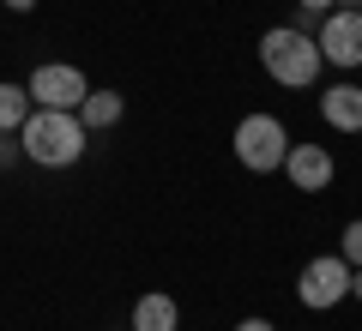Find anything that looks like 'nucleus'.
<instances>
[{
    "label": "nucleus",
    "mask_w": 362,
    "mask_h": 331,
    "mask_svg": "<svg viewBox=\"0 0 362 331\" xmlns=\"http://www.w3.org/2000/svg\"><path fill=\"white\" fill-rule=\"evenodd\" d=\"M85 145H90V133L73 109H30V121L18 127V151L37 169H73L85 157Z\"/></svg>",
    "instance_id": "f257e3e1"
},
{
    "label": "nucleus",
    "mask_w": 362,
    "mask_h": 331,
    "mask_svg": "<svg viewBox=\"0 0 362 331\" xmlns=\"http://www.w3.org/2000/svg\"><path fill=\"white\" fill-rule=\"evenodd\" d=\"M259 66H266L272 85H284V90H308L314 78L326 73L320 42H314V30H302V25H272L266 37H259Z\"/></svg>",
    "instance_id": "f03ea898"
},
{
    "label": "nucleus",
    "mask_w": 362,
    "mask_h": 331,
    "mask_svg": "<svg viewBox=\"0 0 362 331\" xmlns=\"http://www.w3.org/2000/svg\"><path fill=\"white\" fill-rule=\"evenodd\" d=\"M235 163L254 169V175H272V169H284V151H290V133L278 115H247L242 127H235Z\"/></svg>",
    "instance_id": "7ed1b4c3"
},
{
    "label": "nucleus",
    "mask_w": 362,
    "mask_h": 331,
    "mask_svg": "<svg viewBox=\"0 0 362 331\" xmlns=\"http://www.w3.org/2000/svg\"><path fill=\"white\" fill-rule=\"evenodd\" d=\"M314 42H320V61L326 66H362V13L356 6H332V13H320V30H314Z\"/></svg>",
    "instance_id": "20e7f679"
},
{
    "label": "nucleus",
    "mask_w": 362,
    "mask_h": 331,
    "mask_svg": "<svg viewBox=\"0 0 362 331\" xmlns=\"http://www.w3.org/2000/svg\"><path fill=\"white\" fill-rule=\"evenodd\" d=\"M25 90H30V102H37V109H73V115H78V102H85L90 78L78 73V66H66V61H49V66H37V73L25 78Z\"/></svg>",
    "instance_id": "39448f33"
},
{
    "label": "nucleus",
    "mask_w": 362,
    "mask_h": 331,
    "mask_svg": "<svg viewBox=\"0 0 362 331\" xmlns=\"http://www.w3.org/2000/svg\"><path fill=\"white\" fill-rule=\"evenodd\" d=\"M296 295H302V307H314V313L338 307V301L350 295V265H344L338 253L308 259V265H302V277H296Z\"/></svg>",
    "instance_id": "423d86ee"
},
{
    "label": "nucleus",
    "mask_w": 362,
    "mask_h": 331,
    "mask_svg": "<svg viewBox=\"0 0 362 331\" xmlns=\"http://www.w3.org/2000/svg\"><path fill=\"white\" fill-rule=\"evenodd\" d=\"M284 175L296 181L302 193H320V187H332V175H338V163H332V151H326V145H290L284 151Z\"/></svg>",
    "instance_id": "0eeeda50"
},
{
    "label": "nucleus",
    "mask_w": 362,
    "mask_h": 331,
    "mask_svg": "<svg viewBox=\"0 0 362 331\" xmlns=\"http://www.w3.org/2000/svg\"><path fill=\"white\" fill-rule=\"evenodd\" d=\"M320 115L338 133H362V85H332L320 90Z\"/></svg>",
    "instance_id": "6e6552de"
},
{
    "label": "nucleus",
    "mask_w": 362,
    "mask_h": 331,
    "mask_svg": "<svg viewBox=\"0 0 362 331\" xmlns=\"http://www.w3.org/2000/svg\"><path fill=\"white\" fill-rule=\"evenodd\" d=\"M175 325H181L175 295L151 289V295H139V301H133V325H127V331H175Z\"/></svg>",
    "instance_id": "1a4fd4ad"
},
{
    "label": "nucleus",
    "mask_w": 362,
    "mask_h": 331,
    "mask_svg": "<svg viewBox=\"0 0 362 331\" xmlns=\"http://www.w3.org/2000/svg\"><path fill=\"white\" fill-rule=\"evenodd\" d=\"M121 90H85V102H78V121H85V133H109L121 121Z\"/></svg>",
    "instance_id": "9d476101"
},
{
    "label": "nucleus",
    "mask_w": 362,
    "mask_h": 331,
    "mask_svg": "<svg viewBox=\"0 0 362 331\" xmlns=\"http://www.w3.org/2000/svg\"><path fill=\"white\" fill-rule=\"evenodd\" d=\"M30 109H37V102H30L25 85H0V133H18L30 121Z\"/></svg>",
    "instance_id": "9b49d317"
},
{
    "label": "nucleus",
    "mask_w": 362,
    "mask_h": 331,
    "mask_svg": "<svg viewBox=\"0 0 362 331\" xmlns=\"http://www.w3.org/2000/svg\"><path fill=\"white\" fill-rule=\"evenodd\" d=\"M338 259H344L350 271L362 265V217H350V223H344V235H338Z\"/></svg>",
    "instance_id": "f8f14e48"
},
{
    "label": "nucleus",
    "mask_w": 362,
    "mask_h": 331,
    "mask_svg": "<svg viewBox=\"0 0 362 331\" xmlns=\"http://www.w3.org/2000/svg\"><path fill=\"white\" fill-rule=\"evenodd\" d=\"M13 157H25V151H18V145H13V133H0V169L13 163Z\"/></svg>",
    "instance_id": "ddd939ff"
},
{
    "label": "nucleus",
    "mask_w": 362,
    "mask_h": 331,
    "mask_svg": "<svg viewBox=\"0 0 362 331\" xmlns=\"http://www.w3.org/2000/svg\"><path fill=\"white\" fill-rule=\"evenodd\" d=\"M296 6H302V13H332L338 0H296Z\"/></svg>",
    "instance_id": "4468645a"
},
{
    "label": "nucleus",
    "mask_w": 362,
    "mask_h": 331,
    "mask_svg": "<svg viewBox=\"0 0 362 331\" xmlns=\"http://www.w3.org/2000/svg\"><path fill=\"white\" fill-rule=\"evenodd\" d=\"M235 331H278V325H272V319H242Z\"/></svg>",
    "instance_id": "2eb2a0df"
},
{
    "label": "nucleus",
    "mask_w": 362,
    "mask_h": 331,
    "mask_svg": "<svg viewBox=\"0 0 362 331\" xmlns=\"http://www.w3.org/2000/svg\"><path fill=\"white\" fill-rule=\"evenodd\" d=\"M350 295H356V301H362V265L350 271Z\"/></svg>",
    "instance_id": "dca6fc26"
},
{
    "label": "nucleus",
    "mask_w": 362,
    "mask_h": 331,
    "mask_svg": "<svg viewBox=\"0 0 362 331\" xmlns=\"http://www.w3.org/2000/svg\"><path fill=\"white\" fill-rule=\"evenodd\" d=\"M6 6H13V13H30V6H37V0H6Z\"/></svg>",
    "instance_id": "f3484780"
},
{
    "label": "nucleus",
    "mask_w": 362,
    "mask_h": 331,
    "mask_svg": "<svg viewBox=\"0 0 362 331\" xmlns=\"http://www.w3.org/2000/svg\"><path fill=\"white\" fill-rule=\"evenodd\" d=\"M350 6H356V13H362V0H350Z\"/></svg>",
    "instance_id": "a211bd4d"
}]
</instances>
